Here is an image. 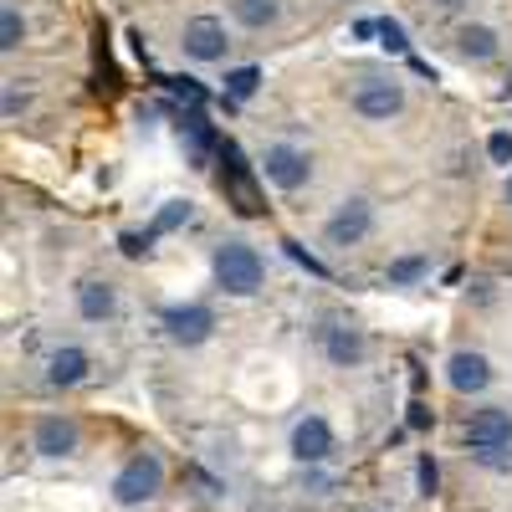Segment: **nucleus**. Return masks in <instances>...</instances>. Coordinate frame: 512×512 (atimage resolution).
Instances as JSON below:
<instances>
[{"mask_svg": "<svg viewBox=\"0 0 512 512\" xmlns=\"http://www.w3.org/2000/svg\"><path fill=\"white\" fill-rule=\"evenodd\" d=\"M210 272H216L221 292H231V297L262 292V256H256V246H246V241L216 246V262H210Z\"/></svg>", "mask_w": 512, "mask_h": 512, "instance_id": "1", "label": "nucleus"}, {"mask_svg": "<svg viewBox=\"0 0 512 512\" xmlns=\"http://www.w3.org/2000/svg\"><path fill=\"white\" fill-rule=\"evenodd\" d=\"M159 487H164V466H159V456H149V451L128 456V461H123V472L113 477V497H118L123 507L149 502Z\"/></svg>", "mask_w": 512, "mask_h": 512, "instance_id": "2", "label": "nucleus"}, {"mask_svg": "<svg viewBox=\"0 0 512 512\" xmlns=\"http://www.w3.org/2000/svg\"><path fill=\"white\" fill-rule=\"evenodd\" d=\"M221 185H226V195L241 216H262V190H256L251 169H246V159L231 139H221Z\"/></svg>", "mask_w": 512, "mask_h": 512, "instance_id": "3", "label": "nucleus"}, {"mask_svg": "<svg viewBox=\"0 0 512 512\" xmlns=\"http://www.w3.org/2000/svg\"><path fill=\"white\" fill-rule=\"evenodd\" d=\"M262 175L277 185V190H303L308 175H313V159L297 149V144H272L262 154Z\"/></svg>", "mask_w": 512, "mask_h": 512, "instance_id": "4", "label": "nucleus"}, {"mask_svg": "<svg viewBox=\"0 0 512 512\" xmlns=\"http://www.w3.org/2000/svg\"><path fill=\"white\" fill-rule=\"evenodd\" d=\"M466 446H472V451H502V446H512V410H502V405L477 410L472 420H466Z\"/></svg>", "mask_w": 512, "mask_h": 512, "instance_id": "5", "label": "nucleus"}, {"mask_svg": "<svg viewBox=\"0 0 512 512\" xmlns=\"http://www.w3.org/2000/svg\"><path fill=\"white\" fill-rule=\"evenodd\" d=\"M369 226H374V210H369V200H344V205H338L333 210V216H328V246H359L364 236H369Z\"/></svg>", "mask_w": 512, "mask_h": 512, "instance_id": "6", "label": "nucleus"}, {"mask_svg": "<svg viewBox=\"0 0 512 512\" xmlns=\"http://www.w3.org/2000/svg\"><path fill=\"white\" fill-rule=\"evenodd\" d=\"M164 328H169V338L175 344H205L210 338V328H216V313H210L205 303H185V308H164Z\"/></svg>", "mask_w": 512, "mask_h": 512, "instance_id": "7", "label": "nucleus"}, {"mask_svg": "<svg viewBox=\"0 0 512 512\" xmlns=\"http://www.w3.org/2000/svg\"><path fill=\"white\" fill-rule=\"evenodd\" d=\"M180 47H185V57H195V62H221L231 41H226V26H221L216 16H195V21L185 26Z\"/></svg>", "mask_w": 512, "mask_h": 512, "instance_id": "8", "label": "nucleus"}, {"mask_svg": "<svg viewBox=\"0 0 512 512\" xmlns=\"http://www.w3.org/2000/svg\"><path fill=\"white\" fill-rule=\"evenodd\" d=\"M400 108H405V88H400V82H364V88L354 93V113L374 118V123L395 118Z\"/></svg>", "mask_w": 512, "mask_h": 512, "instance_id": "9", "label": "nucleus"}, {"mask_svg": "<svg viewBox=\"0 0 512 512\" xmlns=\"http://www.w3.org/2000/svg\"><path fill=\"white\" fill-rule=\"evenodd\" d=\"M31 446H36L41 456H72V451H77V420H67V415H41L36 431H31Z\"/></svg>", "mask_w": 512, "mask_h": 512, "instance_id": "10", "label": "nucleus"}, {"mask_svg": "<svg viewBox=\"0 0 512 512\" xmlns=\"http://www.w3.org/2000/svg\"><path fill=\"white\" fill-rule=\"evenodd\" d=\"M292 456L297 461H328L333 456V431H328L323 415H308V420L292 425Z\"/></svg>", "mask_w": 512, "mask_h": 512, "instance_id": "11", "label": "nucleus"}, {"mask_svg": "<svg viewBox=\"0 0 512 512\" xmlns=\"http://www.w3.org/2000/svg\"><path fill=\"white\" fill-rule=\"evenodd\" d=\"M446 379H451V390L477 395V390H487V384H492V369H487V359H482V354L456 349V354L446 359Z\"/></svg>", "mask_w": 512, "mask_h": 512, "instance_id": "12", "label": "nucleus"}, {"mask_svg": "<svg viewBox=\"0 0 512 512\" xmlns=\"http://www.w3.org/2000/svg\"><path fill=\"white\" fill-rule=\"evenodd\" d=\"M113 308H118V297H113V287H108V282H98V277L77 282V313L88 318V323H103V318H113Z\"/></svg>", "mask_w": 512, "mask_h": 512, "instance_id": "13", "label": "nucleus"}, {"mask_svg": "<svg viewBox=\"0 0 512 512\" xmlns=\"http://www.w3.org/2000/svg\"><path fill=\"white\" fill-rule=\"evenodd\" d=\"M323 349H328V359H333L338 369H349V364L364 359V333H359V328H328V333H323Z\"/></svg>", "mask_w": 512, "mask_h": 512, "instance_id": "14", "label": "nucleus"}, {"mask_svg": "<svg viewBox=\"0 0 512 512\" xmlns=\"http://www.w3.org/2000/svg\"><path fill=\"white\" fill-rule=\"evenodd\" d=\"M456 52L466 62H492L497 57V31L492 26H461L456 31Z\"/></svg>", "mask_w": 512, "mask_h": 512, "instance_id": "15", "label": "nucleus"}, {"mask_svg": "<svg viewBox=\"0 0 512 512\" xmlns=\"http://www.w3.org/2000/svg\"><path fill=\"white\" fill-rule=\"evenodd\" d=\"M47 379L57 384V390H67V384H82V379H88V354H82V349H57L52 364H47Z\"/></svg>", "mask_w": 512, "mask_h": 512, "instance_id": "16", "label": "nucleus"}, {"mask_svg": "<svg viewBox=\"0 0 512 512\" xmlns=\"http://www.w3.org/2000/svg\"><path fill=\"white\" fill-rule=\"evenodd\" d=\"M231 16L246 26V31H262L282 16V0H231Z\"/></svg>", "mask_w": 512, "mask_h": 512, "instance_id": "17", "label": "nucleus"}, {"mask_svg": "<svg viewBox=\"0 0 512 512\" xmlns=\"http://www.w3.org/2000/svg\"><path fill=\"white\" fill-rule=\"evenodd\" d=\"M185 221H190V200H164V205H159V216L149 221V236L159 241V236H169V231H180Z\"/></svg>", "mask_w": 512, "mask_h": 512, "instance_id": "18", "label": "nucleus"}, {"mask_svg": "<svg viewBox=\"0 0 512 512\" xmlns=\"http://www.w3.org/2000/svg\"><path fill=\"white\" fill-rule=\"evenodd\" d=\"M21 36H26V21H21L16 6H6V11H0V52H16Z\"/></svg>", "mask_w": 512, "mask_h": 512, "instance_id": "19", "label": "nucleus"}, {"mask_svg": "<svg viewBox=\"0 0 512 512\" xmlns=\"http://www.w3.org/2000/svg\"><path fill=\"white\" fill-rule=\"evenodd\" d=\"M256 88H262V72H256V67H236V72H226V93H231V98H251Z\"/></svg>", "mask_w": 512, "mask_h": 512, "instance_id": "20", "label": "nucleus"}, {"mask_svg": "<svg viewBox=\"0 0 512 512\" xmlns=\"http://www.w3.org/2000/svg\"><path fill=\"white\" fill-rule=\"evenodd\" d=\"M420 272H425V256H395V262H390V287H405Z\"/></svg>", "mask_w": 512, "mask_h": 512, "instance_id": "21", "label": "nucleus"}, {"mask_svg": "<svg viewBox=\"0 0 512 512\" xmlns=\"http://www.w3.org/2000/svg\"><path fill=\"white\" fill-rule=\"evenodd\" d=\"M379 41H384V47H390V52H410V41H405V26H400V21H390V16L379 21Z\"/></svg>", "mask_w": 512, "mask_h": 512, "instance_id": "22", "label": "nucleus"}, {"mask_svg": "<svg viewBox=\"0 0 512 512\" xmlns=\"http://www.w3.org/2000/svg\"><path fill=\"white\" fill-rule=\"evenodd\" d=\"M118 246H123V256H149L154 251V236L149 231H123Z\"/></svg>", "mask_w": 512, "mask_h": 512, "instance_id": "23", "label": "nucleus"}, {"mask_svg": "<svg viewBox=\"0 0 512 512\" xmlns=\"http://www.w3.org/2000/svg\"><path fill=\"white\" fill-rule=\"evenodd\" d=\"M415 477H420V492H425V497H431V492L441 487V466H436L431 456H420V466H415Z\"/></svg>", "mask_w": 512, "mask_h": 512, "instance_id": "24", "label": "nucleus"}, {"mask_svg": "<svg viewBox=\"0 0 512 512\" xmlns=\"http://www.w3.org/2000/svg\"><path fill=\"white\" fill-rule=\"evenodd\" d=\"M175 93L190 103V113H195V108H205V88H200L195 77H175Z\"/></svg>", "mask_w": 512, "mask_h": 512, "instance_id": "25", "label": "nucleus"}, {"mask_svg": "<svg viewBox=\"0 0 512 512\" xmlns=\"http://www.w3.org/2000/svg\"><path fill=\"white\" fill-rule=\"evenodd\" d=\"M487 154H492V164H512V134H492Z\"/></svg>", "mask_w": 512, "mask_h": 512, "instance_id": "26", "label": "nucleus"}, {"mask_svg": "<svg viewBox=\"0 0 512 512\" xmlns=\"http://www.w3.org/2000/svg\"><path fill=\"white\" fill-rule=\"evenodd\" d=\"M410 425H415V431H425V425H431V410H425V405H410Z\"/></svg>", "mask_w": 512, "mask_h": 512, "instance_id": "27", "label": "nucleus"}, {"mask_svg": "<svg viewBox=\"0 0 512 512\" xmlns=\"http://www.w3.org/2000/svg\"><path fill=\"white\" fill-rule=\"evenodd\" d=\"M21 103H26L21 93H6V118H16V113H21Z\"/></svg>", "mask_w": 512, "mask_h": 512, "instance_id": "28", "label": "nucleus"}, {"mask_svg": "<svg viewBox=\"0 0 512 512\" xmlns=\"http://www.w3.org/2000/svg\"><path fill=\"white\" fill-rule=\"evenodd\" d=\"M425 6H436V11H456V6H466V0H425Z\"/></svg>", "mask_w": 512, "mask_h": 512, "instance_id": "29", "label": "nucleus"}, {"mask_svg": "<svg viewBox=\"0 0 512 512\" xmlns=\"http://www.w3.org/2000/svg\"><path fill=\"white\" fill-rule=\"evenodd\" d=\"M507 200H512V175H507Z\"/></svg>", "mask_w": 512, "mask_h": 512, "instance_id": "30", "label": "nucleus"}]
</instances>
